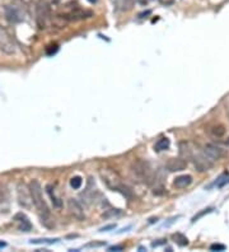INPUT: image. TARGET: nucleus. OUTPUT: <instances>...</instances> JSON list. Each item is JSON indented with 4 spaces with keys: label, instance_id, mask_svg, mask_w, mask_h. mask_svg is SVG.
Returning <instances> with one entry per match:
<instances>
[{
    "label": "nucleus",
    "instance_id": "423d86ee",
    "mask_svg": "<svg viewBox=\"0 0 229 252\" xmlns=\"http://www.w3.org/2000/svg\"><path fill=\"white\" fill-rule=\"evenodd\" d=\"M99 175H101L103 182L106 184V186L111 190L118 191V189L124 185L122 181H121L120 175L116 171H113L112 168H103V170H101Z\"/></svg>",
    "mask_w": 229,
    "mask_h": 252
},
{
    "label": "nucleus",
    "instance_id": "20e7f679",
    "mask_svg": "<svg viewBox=\"0 0 229 252\" xmlns=\"http://www.w3.org/2000/svg\"><path fill=\"white\" fill-rule=\"evenodd\" d=\"M36 23L39 30H46L51 23V10L47 0H38L36 4Z\"/></svg>",
    "mask_w": 229,
    "mask_h": 252
},
{
    "label": "nucleus",
    "instance_id": "dca6fc26",
    "mask_svg": "<svg viewBox=\"0 0 229 252\" xmlns=\"http://www.w3.org/2000/svg\"><path fill=\"white\" fill-rule=\"evenodd\" d=\"M192 145L191 143L188 142H181L180 143V156L185 159H190L191 158V154H192Z\"/></svg>",
    "mask_w": 229,
    "mask_h": 252
},
{
    "label": "nucleus",
    "instance_id": "a211bd4d",
    "mask_svg": "<svg viewBox=\"0 0 229 252\" xmlns=\"http://www.w3.org/2000/svg\"><path fill=\"white\" fill-rule=\"evenodd\" d=\"M209 133L214 138H222L225 134V128H224V125H222V124H217V125L210 126V128H209Z\"/></svg>",
    "mask_w": 229,
    "mask_h": 252
},
{
    "label": "nucleus",
    "instance_id": "f3484780",
    "mask_svg": "<svg viewBox=\"0 0 229 252\" xmlns=\"http://www.w3.org/2000/svg\"><path fill=\"white\" fill-rule=\"evenodd\" d=\"M46 191H47V195L50 196L51 203L53 204V206H55V208H61L62 203H61L60 198H59V196L56 195V192H55V187H53L52 185H47V186H46Z\"/></svg>",
    "mask_w": 229,
    "mask_h": 252
},
{
    "label": "nucleus",
    "instance_id": "f03ea898",
    "mask_svg": "<svg viewBox=\"0 0 229 252\" xmlns=\"http://www.w3.org/2000/svg\"><path fill=\"white\" fill-rule=\"evenodd\" d=\"M4 14H5V18L13 24L23 22L27 17L25 3L23 0H11L9 4L4 7Z\"/></svg>",
    "mask_w": 229,
    "mask_h": 252
},
{
    "label": "nucleus",
    "instance_id": "39448f33",
    "mask_svg": "<svg viewBox=\"0 0 229 252\" xmlns=\"http://www.w3.org/2000/svg\"><path fill=\"white\" fill-rule=\"evenodd\" d=\"M59 17L66 23V22H79V21H84L88 19L90 17H93V12L89 9H84V8H73L68 12H65L62 14H59Z\"/></svg>",
    "mask_w": 229,
    "mask_h": 252
},
{
    "label": "nucleus",
    "instance_id": "6ab92c4d",
    "mask_svg": "<svg viewBox=\"0 0 229 252\" xmlns=\"http://www.w3.org/2000/svg\"><path fill=\"white\" fill-rule=\"evenodd\" d=\"M169 145H171L169 139H168V138H162V139H159L158 142L155 143L154 149H155L157 152H162V150H166V149H168V148H169Z\"/></svg>",
    "mask_w": 229,
    "mask_h": 252
},
{
    "label": "nucleus",
    "instance_id": "9b49d317",
    "mask_svg": "<svg viewBox=\"0 0 229 252\" xmlns=\"http://www.w3.org/2000/svg\"><path fill=\"white\" fill-rule=\"evenodd\" d=\"M68 209H69V213L78 220H83L85 218V214H84V209L82 208L75 199H69L68 200Z\"/></svg>",
    "mask_w": 229,
    "mask_h": 252
},
{
    "label": "nucleus",
    "instance_id": "b1692460",
    "mask_svg": "<svg viewBox=\"0 0 229 252\" xmlns=\"http://www.w3.org/2000/svg\"><path fill=\"white\" fill-rule=\"evenodd\" d=\"M57 240H31V243L38 245V243H53L56 242Z\"/></svg>",
    "mask_w": 229,
    "mask_h": 252
},
{
    "label": "nucleus",
    "instance_id": "72a5a7b5",
    "mask_svg": "<svg viewBox=\"0 0 229 252\" xmlns=\"http://www.w3.org/2000/svg\"><path fill=\"white\" fill-rule=\"evenodd\" d=\"M228 116H229V108H228Z\"/></svg>",
    "mask_w": 229,
    "mask_h": 252
},
{
    "label": "nucleus",
    "instance_id": "f257e3e1",
    "mask_svg": "<svg viewBox=\"0 0 229 252\" xmlns=\"http://www.w3.org/2000/svg\"><path fill=\"white\" fill-rule=\"evenodd\" d=\"M30 189H31V194H32V200H33V206L37 209V212L39 214V218H41L42 224H46L50 220V209L46 204V200L44 198V191H42V186L38 181L33 180L30 184Z\"/></svg>",
    "mask_w": 229,
    "mask_h": 252
},
{
    "label": "nucleus",
    "instance_id": "6e6552de",
    "mask_svg": "<svg viewBox=\"0 0 229 252\" xmlns=\"http://www.w3.org/2000/svg\"><path fill=\"white\" fill-rule=\"evenodd\" d=\"M190 159H192L195 167L197 168L200 172H204V171L210 170V168L213 167V164H214V162H211V161L205 156V154L201 152V149H200V150H195V149H194Z\"/></svg>",
    "mask_w": 229,
    "mask_h": 252
},
{
    "label": "nucleus",
    "instance_id": "2eb2a0df",
    "mask_svg": "<svg viewBox=\"0 0 229 252\" xmlns=\"http://www.w3.org/2000/svg\"><path fill=\"white\" fill-rule=\"evenodd\" d=\"M135 0H115V8L118 12H129L132 9Z\"/></svg>",
    "mask_w": 229,
    "mask_h": 252
},
{
    "label": "nucleus",
    "instance_id": "c756f323",
    "mask_svg": "<svg viewBox=\"0 0 229 252\" xmlns=\"http://www.w3.org/2000/svg\"><path fill=\"white\" fill-rule=\"evenodd\" d=\"M138 3H140L141 5H146L148 4V0H136Z\"/></svg>",
    "mask_w": 229,
    "mask_h": 252
},
{
    "label": "nucleus",
    "instance_id": "ddd939ff",
    "mask_svg": "<svg viewBox=\"0 0 229 252\" xmlns=\"http://www.w3.org/2000/svg\"><path fill=\"white\" fill-rule=\"evenodd\" d=\"M14 220H16V223H17V227H18L19 231H22V232H30V231L32 229V224H31L30 219L27 218L23 213L16 214Z\"/></svg>",
    "mask_w": 229,
    "mask_h": 252
},
{
    "label": "nucleus",
    "instance_id": "cd10ccee",
    "mask_svg": "<svg viewBox=\"0 0 229 252\" xmlns=\"http://www.w3.org/2000/svg\"><path fill=\"white\" fill-rule=\"evenodd\" d=\"M164 243H166V241H164V240H160L159 242H153V243H152V246H153V247H158V246H160V245H164Z\"/></svg>",
    "mask_w": 229,
    "mask_h": 252
},
{
    "label": "nucleus",
    "instance_id": "5701e85b",
    "mask_svg": "<svg viewBox=\"0 0 229 252\" xmlns=\"http://www.w3.org/2000/svg\"><path fill=\"white\" fill-rule=\"evenodd\" d=\"M210 212H213V209H211V208H209V209H205L204 212H201V213H199L197 215H195V217L192 218V222H196L197 219H200L201 217H204L205 214H208V213H210Z\"/></svg>",
    "mask_w": 229,
    "mask_h": 252
},
{
    "label": "nucleus",
    "instance_id": "7c9ffc66",
    "mask_svg": "<svg viewBox=\"0 0 229 252\" xmlns=\"http://www.w3.org/2000/svg\"><path fill=\"white\" fill-rule=\"evenodd\" d=\"M5 246H7L5 242H0V248H2V247H5Z\"/></svg>",
    "mask_w": 229,
    "mask_h": 252
},
{
    "label": "nucleus",
    "instance_id": "9d476101",
    "mask_svg": "<svg viewBox=\"0 0 229 252\" xmlns=\"http://www.w3.org/2000/svg\"><path fill=\"white\" fill-rule=\"evenodd\" d=\"M201 152H203L205 156L211 161V162H215L222 158L223 156V152L219 147L217 145H213V144H206L203 147V149H201Z\"/></svg>",
    "mask_w": 229,
    "mask_h": 252
},
{
    "label": "nucleus",
    "instance_id": "473e14b6",
    "mask_svg": "<svg viewBox=\"0 0 229 252\" xmlns=\"http://www.w3.org/2000/svg\"><path fill=\"white\" fill-rule=\"evenodd\" d=\"M227 144H228V145H229V139H228V140H227Z\"/></svg>",
    "mask_w": 229,
    "mask_h": 252
},
{
    "label": "nucleus",
    "instance_id": "c85d7f7f",
    "mask_svg": "<svg viewBox=\"0 0 229 252\" xmlns=\"http://www.w3.org/2000/svg\"><path fill=\"white\" fill-rule=\"evenodd\" d=\"M121 250H122V247H121V246H113V247L110 248V251H121Z\"/></svg>",
    "mask_w": 229,
    "mask_h": 252
},
{
    "label": "nucleus",
    "instance_id": "2f4dec72",
    "mask_svg": "<svg viewBox=\"0 0 229 252\" xmlns=\"http://www.w3.org/2000/svg\"><path fill=\"white\" fill-rule=\"evenodd\" d=\"M89 3H97V0H88Z\"/></svg>",
    "mask_w": 229,
    "mask_h": 252
},
{
    "label": "nucleus",
    "instance_id": "a878e982",
    "mask_svg": "<svg viewBox=\"0 0 229 252\" xmlns=\"http://www.w3.org/2000/svg\"><path fill=\"white\" fill-rule=\"evenodd\" d=\"M159 2H160V4L168 7V5H172L174 3V0H159Z\"/></svg>",
    "mask_w": 229,
    "mask_h": 252
},
{
    "label": "nucleus",
    "instance_id": "4be33fe9",
    "mask_svg": "<svg viewBox=\"0 0 229 252\" xmlns=\"http://www.w3.org/2000/svg\"><path fill=\"white\" fill-rule=\"evenodd\" d=\"M82 184H83V180H82V177H79V176H74V177L70 180V186H71L74 190L80 189Z\"/></svg>",
    "mask_w": 229,
    "mask_h": 252
},
{
    "label": "nucleus",
    "instance_id": "7ed1b4c3",
    "mask_svg": "<svg viewBox=\"0 0 229 252\" xmlns=\"http://www.w3.org/2000/svg\"><path fill=\"white\" fill-rule=\"evenodd\" d=\"M131 172L135 175L140 181H143L144 184L152 185L155 181V176L154 172L150 168L149 163H146L141 159H136L131 163Z\"/></svg>",
    "mask_w": 229,
    "mask_h": 252
},
{
    "label": "nucleus",
    "instance_id": "aec40b11",
    "mask_svg": "<svg viewBox=\"0 0 229 252\" xmlns=\"http://www.w3.org/2000/svg\"><path fill=\"white\" fill-rule=\"evenodd\" d=\"M172 237H173L174 242H176L177 245H180V246H187V245H188L187 237H185V236L181 234V233H176V234H173Z\"/></svg>",
    "mask_w": 229,
    "mask_h": 252
},
{
    "label": "nucleus",
    "instance_id": "0eeeda50",
    "mask_svg": "<svg viewBox=\"0 0 229 252\" xmlns=\"http://www.w3.org/2000/svg\"><path fill=\"white\" fill-rule=\"evenodd\" d=\"M17 199L22 208L30 210L33 208V200L30 185H25L24 182H19L17 185Z\"/></svg>",
    "mask_w": 229,
    "mask_h": 252
},
{
    "label": "nucleus",
    "instance_id": "1a4fd4ad",
    "mask_svg": "<svg viewBox=\"0 0 229 252\" xmlns=\"http://www.w3.org/2000/svg\"><path fill=\"white\" fill-rule=\"evenodd\" d=\"M0 50L7 55H13L17 51L14 41L9 36L7 30H4L2 26H0Z\"/></svg>",
    "mask_w": 229,
    "mask_h": 252
},
{
    "label": "nucleus",
    "instance_id": "393cba45",
    "mask_svg": "<svg viewBox=\"0 0 229 252\" xmlns=\"http://www.w3.org/2000/svg\"><path fill=\"white\" fill-rule=\"evenodd\" d=\"M210 250H211V251H224V250H225V246H224V245H217V243H215V245H211V246H210Z\"/></svg>",
    "mask_w": 229,
    "mask_h": 252
},
{
    "label": "nucleus",
    "instance_id": "bb28decb",
    "mask_svg": "<svg viewBox=\"0 0 229 252\" xmlns=\"http://www.w3.org/2000/svg\"><path fill=\"white\" fill-rule=\"evenodd\" d=\"M115 228V224H111V226H107V227H103L101 228V232H107V231H110V229H113Z\"/></svg>",
    "mask_w": 229,
    "mask_h": 252
},
{
    "label": "nucleus",
    "instance_id": "f8f14e48",
    "mask_svg": "<svg viewBox=\"0 0 229 252\" xmlns=\"http://www.w3.org/2000/svg\"><path fill=\"white\" fill-rule=\"evenodd\" d=\"M167 170H169L171 172H180V171H183L186 170V167H187V161L182 157L180 158H171L167 164Z\"/></svg>",
    "mask_w": 229,
    "mask_h": 252
},
{
    "label": "nucleus",
    "instance_id": "412c9836",
    "mask_svg": "<svg viewBox=\"0 0 229 252\" xmlns=\"http://www.w3.org/2000/svg\"><path fill=\"white\" fill-rule=\"evenodd\" d=\"M8 198H9V191H8L7 186L0 184V204L5 203L8 200Z\"/></svg>",
    "mask_w": 229,
    "mask_h": 252
},
{
    "label": "nucleus",
    "instance_id": "4468645a",
    "mask_svg": "<svg viewBox=\"0 0 229 252\" xmlns=\"http://www.w3.org/2000/svg\"><path fill=\"white\" fill-rule=\"evenodd\" d=\"M192 182V177L190 175H183V176H178L176 180L173 181V186L176 189H186L191 185Z\"/></svg>",
    "mask_w": 229,
    "mask_h": 252
}]
</instances>
